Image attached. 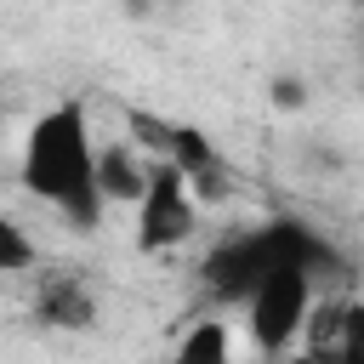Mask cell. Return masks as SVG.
Here are the masks:
<instances>
[{
	"label": "cell",
	"instance_id": "1",
	"mask_svg": "<svg viewBox=\"0 0 364 364\" xmlns=\"http://www.w3.org/2000/svg\"><path fill=\"white\" fill-rule=\"evenodd\" d=\"M91 159H97V136L85 119V102H57L46 108L28 136H23V188L34 199H46L74 233H97L108 205L91 182Z\"/></svg>",
	"mask_w": 364,
	"mask_h": 364
},
{
	"label": "cell",
	"instance_id": "9",
	"mask_svg": "<svg viewBox=\"0 0 364 364\" xmlns=\"http://www.w3.org/2000/svg\"><path fill=\"white\" fill-rule=\"evenodd\" d=\"M267 97H273L279 108H301V97H307V91H301V80H290V74H279V80L267 85Z\"/></svg>",
	"mask_w": 364,
	"mask_h": 364
},
{
	"label": "cell",
	"instance_id": "5",
	"mask_svg": "<svg viewBox=\"0 0 364 364\" xmlns=\"http://www.w3.org/2000/svg\"><path fill=\"white\" fill-rule=\"evenodd\" d=\"M34 318L46 330H91L102 318V301H97V290L74 267H63V273H40V284H34Z\"/></svg>",
	"mask_w": 364,
	"mask_h": 364
},
{
	"label": "cell",
	"instance_id": "2",
	"mask_svg": "<svg viewBox=\"0 0 364 364\" xmlns=\"http://www.w3.org/2000/svg\"><path fill=\"white\" fill-rule=\"evenodd\" d=\"M273 267H301L313 279L324 273H341V250L307 228L301 216H273V222H256L245 233H228L222 245H210V256L199 262V284L210 290V301L222 307H245V296L273 273Z\"/></svg>",
	"mask_w": 364,
	"mask_h": 364
},
{
	"label": "cell",
	"instance_id": "7",
	"mask_svg": "<svg viewBox=\"0 0 364 364\" xmlns=\"http://www.w3.org/2000/svg\"><path fill=\"white\" fill-rule=\"evenodd\" d=\"M171 364H233V330H228V318H216V313L193 318L182 330V341H176Z\"/></svg>",
	"mask_w": 364,
	"mask_h": 364
},
{
	"label": "cell",
	"instance_id": "3",
	"mask_svg": "<svg viewBox=\"0 0 364 364\" xmlns=\"http://www.w3.org/2000/svg\"><path fill=\"white\" fill-rule=\"evenodd\" d=\"M318 296V279L301 273V267H273L250 296H245V330L256 341V353L267 358H284L307 324V307Z\"/></svg>",
	"mask_w": 364,
	"mask_h": 364
},
{
	"label": "cell",
	"instance_id": "8",
	"mask_svg": "<svg viewBox=\"0 0 364 364\" xmlns=\"http://www.w3.org/2000/svg\"><path fill=\"white\" fill-rule=\"evenodd\" d=\"M34 262H40V250H34L28 228H23L17 216L0 210V279H6V273H28Z\"/></svg>",
	"mask_w": 364,
	"mask_h": 364
},
{
	"label": "cell",
	"instance_id": "4",
	"mask_svg": "<svg viewBox=\"0 0 364 364\" xmlns=\"http://www.w3.org/2000/svg\"><path fill=\"white\" fill-rule=\"evenodd\" d=\"M131 210H136V250L142 256L182 250L199 233V199L188 193L182 171L165 159H148V182H142V199Z\"/></svg>",
	"mask_w": 364,
	"mask_h": 364
},
{
	"label": "cell",
	"instance_id": "6",
	"mask_svg": "<svg viewBox=\"0 0 364 364\" xmlns=\"http://www.w3.org/2000/svg\"><path fill=\"white\" fill-rule=\"evenodd\" d=\"M91 182H97L102 205H136L142 199V182H148V154L131 148V142H97Z\"/></svg>",
	"mask_w": 364,
	"mask_h": 364
}]
</instances>
